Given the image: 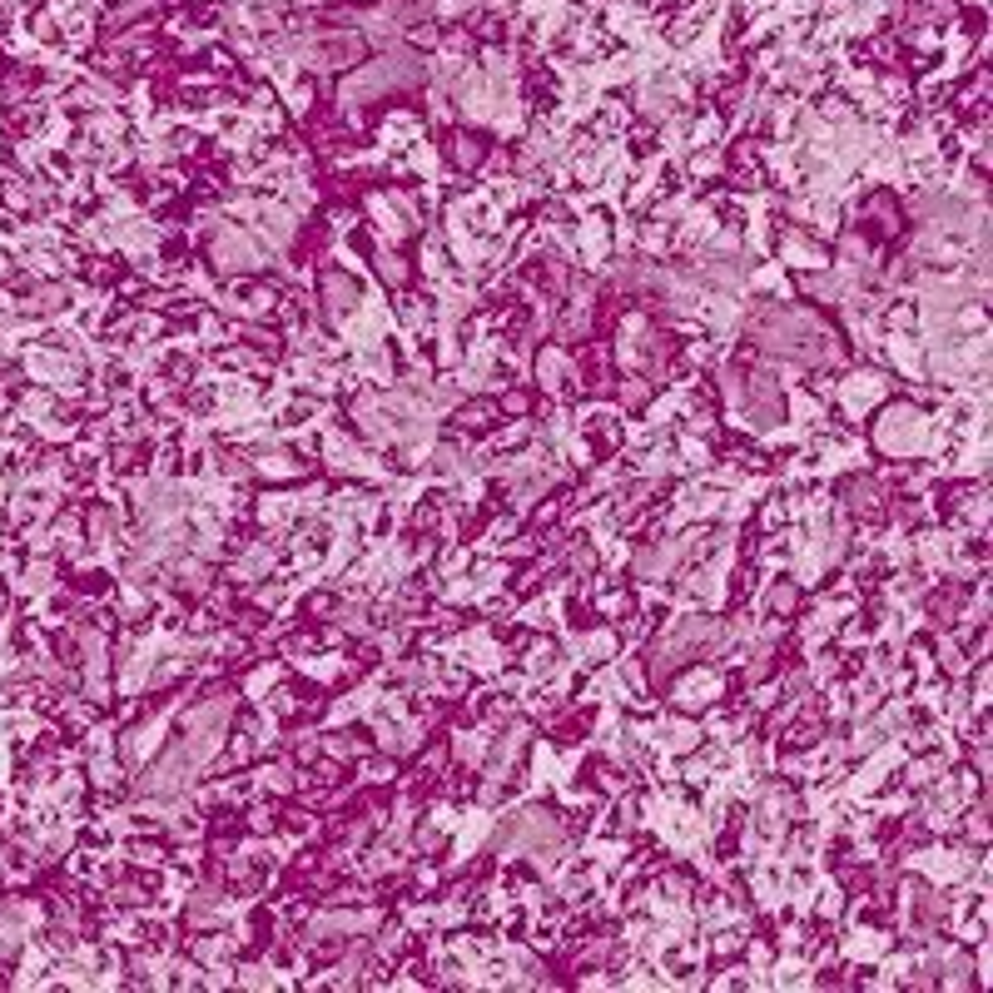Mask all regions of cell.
<instances>
[{
    "label": "cell",
    "instance_id": "cell-1",
    "mask_svg": "<svg viewBox=\"0 0 993 993\" xmlns=\"http://www.w3.org/2000/svg\"><path fill=\"white\" fill-rule=\"evenodd\" d=\"M214 264H219V269H229V274L254 269V244H249V239H239V234H224V239L214 244Z\"/></svg>",
    "mask_w": 993,
    "mask_h": 993
},
{
    "label": "cell",
    "instance_id": "cell-2",
    "mask_svg": "<svg viewBox=\"0 0 993 993\" xmlns=\"http://www.w3.org/2000/svg\"><path fill=\"white\" fill-rule=\"evenodd\" d=\"M328 303H333V308H348V303H353V284H348V279H328Z\"/></svg>",
    "mask_w": 993,
    "mask_h": 993
}]
</instances>
